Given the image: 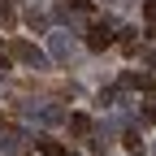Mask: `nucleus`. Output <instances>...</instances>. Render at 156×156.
Instances as JSON below:
<instances>
[{"instance_id":"ddd939ff","label":"nucleus","mask_w":156,"mask_h":156,"mask_svg":"<svg viewBox=\"0 0 156 156\" xmlns=\"http://www.w3.org/2000/svg\"><path fill=\"white\" fill-rule=\"evenodd\" d=\"M104 5H117V0H104Z\"/></svg>"},{"instance_id":"20e7f679","label":"nucleus","mask_w":156,"mask_h":156,"mask_svg":"<svg viewBox=\"0 0 156 156\" xmlns=\"http://www.w3.org/2000/svg\"><path fill=\"white\" fill-rule=\"evenodd\" d=\"M26 113H30V117H39V122H48V126H56V122H65V113H61V108H52V104H39V108L30 104Z\"/></svg>"},{"instance_id":"9b49d317","label":"nucleus","mask_w":156,"mask_h":156,"mask_svg":"<svg viewBox=\"0 0 156 156\" xmlns=\"http://www.w3.org/2000/svg\"><path fill=\"white\" fill-rule=\"evenodd\" d=\"M143 17H147L152 26H156V0H147V5H143Z\"/></svg>"},{"instance_id":"1a4fd4ad","label":"nucleus","mask_w":156,"mask_h":156,"mask_svg":"<svg viewBox=\"0 0 156 156\" xmlns=\"http://www.w3.org/2000/svg\"><path fill=\"white\" fill-rule=\"evenodd\" d=\"M126 147H130V152H143V134L130 130V134H126Z\"/></svg>"},{"instance_id":"423d86ee","label":"nucleus","mask_w":156,"mask_h":156,"mask_svg":"<svg viewBox=\"0 0 156 156\" xmlns=\"http://www.w3.org/2000/svg\"><path fill=\"white\" fill-rule=\"evenodd\" d=\"M22 139L17 134H0V156H22V147H17Z\"/></svg>"},{"instance_id":"7ed1b4c3","label":"nucleus","mask_w":156,"mask_h":156,"mask_svg":"<svg viewBox=\"0 0 156 156\" xmlns=\"http://www.w3.org/2000/svg\"><path fill=\"white\" fill-rule=\"evenodd\" d=\"M108 44H113V26L100 22V26H91V30H87V48H91V52H100V48H108Z\"/></svg>"},{"instance_id":"0eeeda50","label":"nucleus","mask_w":156,"mask_h":156,"mask_svg":"<svg viewBox=\"0 0 156 156\" xmlns=\"http://www.w3.org/2000/svg\"><path fill=\"white\" fill-rule=\"evenodd\" d=\"M35 143H39V152H44V156H69V152L56 143V139H35Z\"/></svg>"},{"instance_id":"f257e3e1","label":"nucleus","mask_w":156,"mask_h":156,"mask_svg":"<svg viewBox=\"0 0 156 156\" xmlns=\"http://www.w3.org/2000/svg\"><path fill=\"white\" fill-rule=\"evenodd\" d=\"M9 56H13L17 65L48 69V52H44V48H35V44H26V39H13V44H9Z\"/></svg>"},{"instance_id":"39448f33","label":"nucleus","mask_w":156,"mask_h":156,"mask_svg":"<svg viewBox=\"0 0 156 156\" xmlns=\"http://www.w3.org/2000/svg\"><path fill=\"white\" fill-rule=\"evenodd\" d=\"M122 83H126V87H143V91H156V74H126Z\"/></svg>"},{"instance_id":"f8f14e48","label":"nucleus","mask_w":156,"mask_h":156,"mask_svg":"<svg viewBox=\"0 0 156 156\" xmlns=\"http://www.w3.org/2000/svg\"><path fill=\"white\" fill-rule=\"evenodd\" d=\"M91 5V0H69V9H87Z\"/></svg>"},{"instance_id":"f03ea898","label":"nucleus","mask_w":156,"mask_h":156,"mask_svg":"<svg viewBox=\"0 0 156 156\" xmlns=\"http://www.w3.org/2000/svg\"><path fill=\"white\" fill-rule=\"evenodd\" d=\"M48 48H52V61H69V56H74V39H69L65 30H52Z\"/></svg>"},{"instance_id":"9d476101","label":"nucleus","mask_w":156,"mask_h":156,"mask_svg":"<svg viewBox=\"0 0 156 156\" xmlns=\"http://www.w3.org/2000/svg\"><path fill=\"white\" fill-rule=\"evenodd\" d=\"M26 22H30L35 30H44V26H48V17H44V13H35V9H30V13H26Z\"/></svg>"},{"instance_id":"6e6552de","label":"nucleus","mask_w":156,"mask_h":156,"mask_svg":"<svg viewBox=\"0 0 156 156\" xmlns=\"http://www.w3.org/2000/svg\"><path fill=\"white\" fill-rule=\"evenodd\" d=\"M69 130H74V134H91V117L74 113V117H69Z\"/></svg>"}]
</instances>
